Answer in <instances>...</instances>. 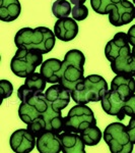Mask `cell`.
Instances as JSON below:
<instances>
[{
    "instance_id": "obj_16",
    "label": "cell",
    "mask_w": 135,
    "mask_h": 153,
    "mask_svg": "<svg viewBox=\"0 0 135 153\" xmlns=\"http://www.w3.org/2000/svg\"><path fill=\"white\" fill-rule=\"evenodd\" d=\"M111 90L119 93L125 101L128 100L135 94V78L117 75L111 82Z\"/></svg>"
},
{
    "instance_id": "obj_13",
    "label": "cell",
    "mask_w": 135,
    "mask_h": 153,
    "mask_svg": "<svg viewBox=\"0 0 135 153\" xmlns=\"http://www.w3.org/2000/svg\"><path fill=\"white\" fill-rule=\"evenodd\" d=\"M45 95L49 103L57 110L64 109L71 99V92L61 84H54L49 87L46 90Z\"/></svg>"
},
{
    "instance_id": "obj_14",
    "label": "cell",
    "mask_w": 135,
    "mask_h": 153,
    "mask_svg": "<svg viewBox=\"0 0 135 153\" xmlns=\"http://www.w3.org/2000/svg\"><path fill=\"white\" fill-rule=\"evenodd\" d=\"M78 25L73 18L58 19L54 25V33L57 39L63 42H69L75 38L78 34Z\"/></svg>"
},
{
    "instance_id": "obj_24",
    "label": "cell",
    "mask_w": 135,
    "mask_h": 153,
    "mask_svg": "<svg viewBox=\"0 0 135 153\" xmlns=\"http://www.w3.org/2000/svg\"><path fill=\"white\" fill-rule=\"evenodd\" d=\"M28 126V129L29 132L32 133L36 138H39L41 135H43L45 132H47V129H46V123L44 120L43 117H40L36 120H34L32 123H29Z\"/></svg>"
},
{
    "instance_id": "obj_19",
    "label": "cell",
    "mask_w": 135,
    "mask_h": 153,
    "mask_svg": "<svg viewBox=\"0 0 135 153\" xmlns=\"http://www.w3.org/2000/svg\"><path fill=\"white\" fill-rule=\"evenodd\" d=\"M60 139L62 143V153H87L85 144L78 134L63 132L60 134Z\"/></svg>"
},
{
    "instance_id": "obj_33",
    "label": "cell",
    "mask_w": 135,
    "mask_h": 153,
    "mask_svg": "<svg viewBox=\"0 0 135 153\" xmlns=\"http://www.w3.org/2000/svg\"><path fill=\"white\" fill-rule=\"evenodd\" d=\"M133 3H134V4H135V0H133Z\"/></svg>"
},
{
    "instance_id": "obj_12",
    "label": "cell",
    "mask_w": 135,
    "mask_h": 153,
    "mask_svg": "<svg viewBox=\"0 0 135 153\" xmlns=\"http://www.w3.org/2000/svg\"><path fill=\"white\" fill-rule=\"evenodd\" d=\"M47 81L44 79L41 73H33L26 78L24 84L21 85L18 90V97L21 101H23L26 97L42 93L46 89Z\"/></svg>"
},
{
    "instance_id": "obj_20",
    "label": "cell",
    "mask_w": 135,
    "mask_h": 153,
    "mask_svg": "<svg viewBox=\"0 0 135 153\" xmlns=\"http://www.w3.org/2000/svg\"><path fill=\"white\" fill-rule=\"evenodd\" d=\"M21 5L18 0H0V19L2 22H13L19 16Z\"/></svg>"
},
{
    "instance_id": "obj_9",
    "label": "cell",
    "mask_w": 135,
    "mask_h": 153,
    "mask_svg": "<svg viewBox=\"0 0 135 153\" xmlns=\"http://www.w3.org/2000/svg\"><path fill=\"white\" fill-rule=\"evenodd\" d=\"M134 8L132 2L128 0H123L121 2L114 4L109 11V22L115 27H121L128 25L135 19Z\"/></svg>"
},
{
    "instance_id": "obj_30",
    "label": "cell",
    "mask_w": 135,
    "mask_h": 153,
    "mask_svg": "<svg viewBox=\"0 0 135 153\" xmlns=\"http://www.w3.org/2000/svg\"><path fill=\"white\" fill-rule=\"evenodd\" d=\"M85 1L87 0H70V2L73 5H82V4H84Z\"/></svg>"
},
{
    "instance_id": "obj_17",
    "label": "cell",
    "mask_w": 135,
    "mask_h": 153,
    "mask_svg": "<svg viewBox=\"0 0 135 153\" xmlns=\"http://www.w3.org/2000/svg\"><path fill=\"white\" fill-rule=\"evenodd\" d=\"M61 68H62V61L57 58H49L43 61L40 73L47 81V83L59 84L61 76Z\"/></svg>"
},
{
    "instance_id": "obj_28",
    "label": "cell",
    "mask_w": 135,
    "mask_h": 153,
    "mask_svg": "<svg viewBox=\"0 0 135 153\" xmlns=\"http://www.w3.org/2000/svg\"><path fill=\"white\" fill-rule=\"evenodd\" d=\"M126 128L132 143L135 144V117H131V120H130L129 124L126 126Z\"/></svg>"
},
{
    "instance_id": "obj_3",
    "label": "cell",
    "mask_w": 135,
    "mask_h": 153,
    "mask_svg": "<svg viewBox=\"0 0 135 153\" xmlns=\"http://www.w3.org/2000/svg\"><path fill=\"white\" fill-rule=\"evenodd\" d=\"M108 91V84L102 76L90 75L77 84L71 92V98L76 104H87L101 101Z\"/></svg>"
},
{
    "instance_id": "obj_26",
    "label": "cell",
    "mask_w": 135,
    "mask_h": 153,
    "mask_svg": "<svg viewBox=\"0 0 135 153\" xmlns=\"http://www.w3.org/2000/svg\"><path fill=\"white\" fill-rule=\"evenodd\" d=\"M0 93L3 99L9 98L13 93V86L12 84L7 80L0 81Z\"/></svg>"
},
{
    "instance_id": "obj_21",
    "label": "cell",
    "mask_w": 135,
    "mask_h": 153,
    "mask_svg": "<svg viewBox=\"0 0 135 153\" xmlns=\"http://www.w3.org/2000/svg\"><path fill=\"white\" fill-rule=\"evenodd\" d=\"M80 137L87 146H95L100 143L103 134L99 127L92 126V127H88L87 129L82 131L80 133Z\"/></svg>"
},
{
    "instance_id": "obj_22",
    "label": "cell",
    "mask_w": 135,
    "mask_h": 153,
    "mask_svg": "<svg viewBox=\"0 0 135 153\" xmlns=\"http://www.w3.org/2000/svg\"><path fill=\"white\" fill-rule=\"evenodd\" d=\"M52 12L57 19L67 18L72 12L70 2L67 0H56L52 5Z\"/></svg>"
},
{
    "instance_id": "obj_10",
    "label": "cell",
    "mask_w": 135,
    "mask_h": 153,
    "mask_svg": "<svg viewBox=\"0 0 135 153\" xmlns=\"http://www.w3.org/2000/svg\"><path fill=\"white\" fill-rule=\"evenodd\" d=\"M9 145L15 153H29L36 148L37 138L28 129H19L12 133Z\"/></svg>"
},
{
    "instance_id": "obj_2",
    "label": "cell",
    "mask_w": 135,
    "mask_h": 153,
    "mask_svg": "<svg viewBox=\"0 0 135 153\" xmlns=\"http://www.w3.org/2000/svg\"><path fill=\"white\" fill-rule=\"evenodd\" d=\"M84 54L78 49H71L62 60L60 83L72 92L74 88L84 79Z\"/></svg>"
},
{
    "instance_id": "obj_8",
    "label": "cell",
    "mask_w": 135,
    "mask_h": 153,
    "mask_svg": "<svg viewBox=\"0 0 135 153\" xmlns=\"http://www.w3.org/2000/svg\"><path fill=\"white\" fill-rule=\"evenodd\" d=\"M49 101L46 97L45 93H38L31 95L21 101L18 107V117L21 122L26 125H29L34 120L42 117L44 112L48 109Z\"/></svg>"
},
{
    "instance_id": "obj_11",
    "label": "cell",
    "mask_w": 135,
    "mask_h": 153,
    "mask_svg": "<svg viewBox=\"0 0 135 153\" xmlns=\"http://www.w3.org/2000/svg\"><path fill=\"white\" fill-rule=\"evenodd\" d=\"M101 103H102L103 110L107 114L116 117L118 118V120H120V122H122L125 118V117H126L123 112L125 100L116 91H113V90L108 91L106 94L104 95V97L102 98Z\"/></svg>"
},
{
    "instance_id": "obj_1",
    "label": "cell",
    "mask_w": 135,
    "mask_h": 153,
    "mask_svg": "<svg viewBox=\"0 0 135 153\" xmlns=\"http://www.w3.org/2000/svg\"><path fill=\"white\" fill-rule=\"evenodd\" d=\"M56 42L55 33L46 27L36 29L23 28L14 37V43L18 48H26L47 54L54 48Z\"/></svg>"
},
{
    "instance_id": "obj_27",
    "label": "cell",
    "mask_w": 135,
    "mask_h": 153,
    "mask_svg": "<svg viewBox=\"0 0 135 153\" xmlns=\"http://www.w3.org/2000/svg\"><path fill=\"white\" fill-rule=\"evenodd\" d=\"M123 112L125 115H128L130 117H135V94L132 95L128 100L125 101Z\"/></svg>"
},
{
    "instance_id": "obj_7",
    "label": "cell",
    "mask_w": 135,
    "mask_h": 153,
    "mask_svg": "<svg viewBox=\"0 0 135 153\" xmlns=\"http://www.w3.org/2000/svg\"><path fill=\"white\" fill-rule=\"evenodd\" d=\"M92 126H97L95 113L87 104H76L64 117V132L80 134Z\"/></svg>"
},
{
    "instance_id": "obj_25",
    "label": "cell",
    "mask_w": 135,
    "mask_h": 153,
    "mask_svg": "<svg viewBox=\"0 0 135 153\" xmlns=\"http://www.w3.org/2000/svg\"><path fill=\"white\" fill-rule=\"evenodd\" d=\"M72 18L77 22H81L88 16V8L84 4L82 5H74L72 8Z\"/></svg>"
},
{
    "instance_id": "obj_32",
    "label": "cell",
    "mask_w": 135,
    "mask_h": 153,
    "mask_svg": "<svg viewBox=\"0 0 135 153\" xmlns=\"http://www.w3.org/2000/svg\"><path fill=\"white\" fill-rule=\"evenodd\" d=\"M134 18H135V8H134Z\"/></svg>"
},
{
    "instance_id": "obj_23",
    "label": "cell",
    "mask_w": 135,
    "mask_h": 153,
    "mask_svg": "<svg viewBox=\"0 0 135 153\" xmlns=\"http://www.w3.org/2000/svg\"><path fill=\"white\" fill-rule=\"evenodd\" d=\"M123 0H90V5L95 12L99 14H109L110 8L114 4Z\"/></svg>"
},
{
    "instance_id": "obj_29",
    "label": "cell",
    "mask_w": 135,
    "mask_h": 153,
    "mask_svg": "<svg viewBox=\"0 0 135 153\" xmlns=\"http://www.w3.org/2000/svg\"><path fill=\"white\" fill-rule=\"evenodd\" d=\"M127 35H128L130 45H131V47H133V46H135V25H133L132 27H130Z\"/></svg>"
},
{
    "instance_id": "obj_4",
    "label": "cell",
    "mask_w": 135,
    "mask_h": 153,
    "mask_svg": "<svg viewBox=\"0 0 135 153\" xmlns=\"http://www.w3.org/2000/svg\"><path fill=\"white\" fill-rule=\"evenodd\" d=\"M128 35L123 32H118L114 38L107 43L105 47V55L111 62L112 71L120 70L128 66L135 60L132 55Z\"/></svg>"
},
{
    "instance_id": "obj_15",
    "label": "cell",
    "mask_w": 135,
    "mask_h": 153,
    "mask_svg": "<svg viewBox=\"0 0 135 153\" xmlns=\"http://www.w3.org/2000/svg\"><path fill=\"white\" fill-rule=\"evenodd\" d=\"M36 148L39 153H60L62 152V143L60 134L54 132H45L37 138Z\"/></svg>"
},
{
    "instance_id": "obj_5",
    "label": "cell",
    "mask_w": 135,
    "mask_h": 153,
    "mask_svg": "<svg viewBox=\"0 0 135 153\" xmlns=\"http://www.w3.org/2000/svg\"><path fill=\"white\" fill-rule=\"evenodd\" d=\"M104 140L111 153H132L133 143L122 123H112L104 131Z\"/></svg>"
},
{
    "instance_id": "obj_6",
    "label": "cell",
    "mask_w": 135,
    "mask_h": 153,
    "mask_svg": "<svg viewBox=\"0 0 135 153\" xmlns=\"http://www.w3.org/2000/svg\"><path fill=\"white\" fill-rule=\"evenodd\" d=\"M43 63V54L35 50L18 48L10 61V70L19 78H26L35 73L37 68Z\"/></svg>"
},
{
    "instance_id": "obj_18",
    "label": "cell",
    "mask_w": 135,
    "mask_h": 153,
    "mask_svg": "<svg viewBox=\"0 0 135 153\" xmlns=\"http://www.w3.org/2000/svg\"><path fill=\"white\" fill-rule=\"evenodd\" d=\"M44 120L46 123V129L47 132L57 133L61 134L64 132V117H63L61 110H57L52 105H49L48 109L42 114Z\"/></svg>"
},
{
    "instance_id": "obj_31",
    "label": "cell",
    "mask_w": 135,
    "mask_h": 153,
    "mask_svg": "<svg viewBox=\"0 0 135 153\" xmlns=\"http://www.w3.org/2000/svg\"><path fill=\"white\" fill-rule=\"evenodd\" d=\"M131 52H132V55H133L134 57H135V46H133V47H132V49H131Z\"/></svg>"
}]
</instances>
